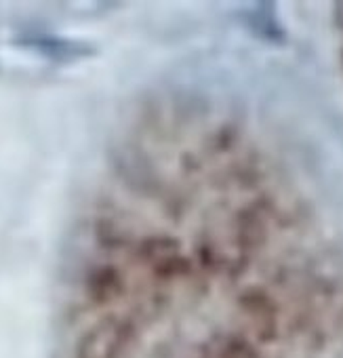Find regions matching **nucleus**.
Masks as SVG:
<instances>
[{
  "label": "nucleus",
  "instance_id": "f257e3e1",
  "mask_svg": "<svg viewBox=\"0 0 343 358\" xmlns=\"http://www.w3.org/2000/svg\"><path fill=\"white\" fill-rule=\"evenodd\" d=\"M59 333L66 358H343V241L242 112L158 93L78 207Z\"/></svg>",
  "mask_w": 343,
  "mask_h": 358
}]
</instances>
